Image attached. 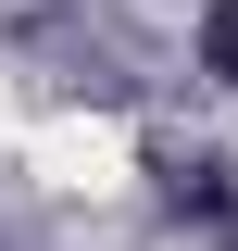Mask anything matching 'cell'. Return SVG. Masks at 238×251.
Instances as JSON below:
<instances>
[{
    "instance_id": "1",
    "label": "cell",
    "mask_w": 238,
    "mask_h": 251,
    "mask_svg": "<svg viewBox=\"0 0 238 251\" xmlns=\"http://www.w3.org/2000/svg\"><path fill=\"white\" fill-rule=\"evenodd\" d=\"M201 75L238 88V0H201Z\"/></svg>"
}]
</instances>
